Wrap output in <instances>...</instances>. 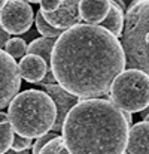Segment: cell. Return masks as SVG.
<instances>
[{"mask_svg":"<svg viewBox=\"0 0 149 154\" xmlns=\"http://www.w3.org/2000/svg\"><path fill=\"white\" fill-rule=\"evenodd\" d=\"M33 147V142L30 138H25V136H21L18 133L13 135V141H12V145L10 148L16 150V151H24V150H30Z\"/></svg>","mask_w":149,"mask_h":154,"instance_id":"obj_20","label":"cell"},{"mask_svg":"<svg viewBox=\"0 0 149 154\" xmlns=\"http://www.w3.org/2000/svg\"><path fill=\"white\" fill-rule=\"evenodd\" d=\"M36 85H40L43 91H46L52 97V100L57 106V120L54 123V127L52 130L57 132V133H61V129H63V123L66 120V115L69 114V111L79 102L81 99L75 94H70L69 91H66L58 82L55 84H40V82H36Z\"/></svg>","mask_w":149,"mask_h":154,"instance_id":"obj_8","label":"cell"},{"mask_svg":"<svg viewBox=\"0 0 149 154\" xmlns=\"http://www.w3.org/2000/svg\"><path fill=\"white\" fill-rule=\"evenodd\" d=\"M130 124L110 99L79 100L66 115L61 136L70 154H124Z\"/></svg>","mask_w":149,"mask_h":154,"instance_id":"obj_2","label":"cell"},{"mask_svg":"<svg viewBox=\"0 0 149 154\" xmlns=\"http://www.w3.org/2000/svg\"><path fill=\"white\" fill-rule=\"evenodd\" d=\"M3 154H30L28 153V150H24V151H16V150H13V148H9L6 153Z\"/></svg>","mask_w":149,"mask_h":154,"instance_id":"obj_26","label":"cell"},{"mask_svg":"<svg viewBox=\"0 0 149 154\" xmlns=\"http://www.w3.org/2000/svg\"><path fill=\"white\" fill-rule=\"evenodd\" d=\"M25 2H30V3H39L40 0H25Z\"/></svg>","mask_w":149,"mask_h":154,"instance_id":"obj_29","label":"cell"},{"mask_svg":"<svg viewBox=\"0 0 149 154\" xmlns=\"http://www.w3.org/2000/svg\"><path fill=\"white\" fill-rule=\"evenodd\" d=\"M34 23H36V29H37V32H39L43 38H54V39H58V38L61 36V33L64 32V30H61V29H57V27L51 26L49 23L43 18L42 11H39V12L36 14V20H34Z\"/></svg>","mask_w":149,"mask_h":154,"instance_id":"obj_16","label":"cell"},{"mask_svg":"<svg viewBox=\"0 0 149 154\" xmlns=\"http://www.w3.org/2000/svg\"><path fill=\"white\" fill-rule=\"evenodd\" d=\"M113 2H115V3H116V5H118V6H119V8L124 11V12H127V8H128V5H127L125 2H122V0H113Z\"/></svg>","mask_w":149,"mask_h":154,"instance_id":"obj_25","label":"cell"},{"mask_svg":"<svg viewBox=\"0 0 149 154\" xmlns=\"http://www.w3.org/2000/svg\"><path fill=\"white\" fill-rule=\"evenodd\" d=\"M145 120H146V121H149V114L146 115V118H145Z\"/></svg>","mask_w":149,"mask_h":154,"instance_id":"obj_30","label":"cell"},{"mask_svg":"<svg viewBox=\"0 0 149 154\" xmlns=\"http://www.w3.org/2000/svg\"><path fill=\"white\" fill-rule=\"evenodd\" d=\"M39 154H70L63 136H55L54 139H51L49 142L39 151Z\"/></svg>","mask_w":149,"mask_h":154,"instance_id":"obj_18","label":"cell"},{"mask_svg":"<svg viewBox=\"0 0 149 154\" xmlns=\"http://www.w3.org/2000/svg\"><path fill=\"white\" fill-rule=\"evenodd\" d=\"M109 94L119 109L142 112L149 105V76L139 69H125L115 78Z\"/></svg>","mask_w":149,"mask_h":154,"instance_id":"obj_5","label":"cell"},{"mask_svg":"<svg viewBox=\"0 0 149 154\" xmlns=\"http://www.w3.org/2000/svg\"><path fill=\"white\" fill-rule=\"evenodd\" d=\"M18 69L22 79H25L27 82L36 84L43 79V76L46 75V72L51 67H48V64L45 63L42 57L36 54H25L18 63Z\"/></svg>","mask_w":149,"mask_h":154,"instance_id":"obj_10","label":"cell"},{"mask_svg":"<svg viewBox=\"0 0 149 154\" xmlns=\"http://www.w3.org/2000/svg\"><path fill=\"white\" fill-rule=\"evenodd\" d=\"M127 154H149V121L143 120L130 127Z\"/></svg>","mask_w":149,"mask_h":154,"instance_id":"obj_11","label":"cell"},{"mask_svg":"<svg viewBox=\"0 0 149 154\" xmlns=\"http://www.w3.org/2000/svg\"><path fill=\"white\" fill-rule=\"evenodd\" d=\"M39 82H40V84H55V82H57V79H55L54 73H52V69H49V70L46 72V75L43 76V79L39 81Z\"/></svg>","mask_w":149,"mask_h":154,"instance_id":"obj_22","label":"cell"},{"mask_svg":"<svg viewBox=\"0 0 149 154\" xmlns=\"http://www.w3.org/2000/svg\"><path fill=\"white\" fill-rule=\"evenodd\" d=\"M121 45L125 67L143 70L149 76V0H133L128 5Z\"/></svg>","mask_w":149,"mask_h":154,"instance_id":"obj_4","label":"cell"},{"mask_svg":"<svg viewBox=\"0 0 149 154\" xmlns=\"http://www.w3.org/2000/svg\"><path fill=\"white\" fill-rule=\"evenodd\" d=\"M27 47L28 45L25 44V41L22 38H10L6 42L3 50L13 58H22L27 54Z\"/></svg>","mask_w":149,"mask_h":154,"instance_id":"obj_17","label":"cell"},{"mask_svg":"<svg viewBox=\"0 0 149 154\" xmlns=\"http://www.w3.org/2000/svg\"><path fill=\"white\" fill-rule=\"evenodd\" d=\"M21 88V75L13 57L0 48V109L12 102Z\"/></svg>","mask_w":149,"mask_h":154,"instance_id":"obj_7","label":"cell"},{"mask_svg":"<svg viewBox=\"0 0 149 154\" xmlns=\"http://www.w3.org/2000/svg\"><path fill=\"white\" fill-rule=\"evenodd\" d=\"M13 129H12V124L9 121V117L7 114L4 112H0V154L6 153L10 145H12V141H13Z\"/></svg>","mask_w":149,"mask_h":154,"instance_id":"obj_15","label":"cell"},{"mask_svg":"<svg viewBox=\"0 0 149 154\" xmlns=\"http://www.w3.org/2000/svg\"><path fill=\"white\" fill-rule=\"evenodd\" d=\"M6 2H7V0H0V11H1V8L6 5Z\"/></svg>","mask_w":149,"mask_h":154,"instance_id":"obj_28","label":"cell"},{"mask_svg":"<svg viewBox=\"0 0 149 154\" xmlns=\"http://www.w3.org/2000/svg\"><path fill=\"white\" fill-rule=\"evenodd\" d=\"M54 38H36L34 41H31L27 47V54H36L39 57H42L45 60V63L51 67V54L55 45Z\"/></svg>","mask_w":149,"mask_h":154,"instance_id":"obj_14","label":"cell"},{"mask_svg":"<svg viewBox=\"0 0 149 154\" xmlns=\"http://www.w3.org/2000/svg\"><path fill=\"white\" fill-rule=\"evenodd\" d=\"M110 11V0H81L79 14L88 24H100Z\"/></svg>","mask_w":149,"mask_h":154,"instance_id":"obj_12","label":"cell"},{"mask_svg":"<svg viewBox=\"0 0 149 154\" xmlns=\"http://www.w3.org/2000/svg\"><path fill=\"white\" fill-rule=\"evenodd\" d=\"M79 2L81 0H61V5L54 12H43V18L51 26L67 30L82 21V17L79 14Z\"/></svg>","mask_w":149,"mask_h":154,"instance_id":"obj_9","label":"cell"},{"mask_svg":"<svg viewBox=\"0 0 149 154\" xmlns=\"http://www.w3.org/2000/svg\"><path fill=\"white\" fill-rule=\"evenodd\" d=\"M149 114V105H148V108H146V109H143V111H142V112H140V117H142V118H143V120H145V118H146V115H148Z\"/></svg>","mask_w":149,"mask_h":154,"instance_id":"obj_27","label":"cell"},{"mask_svg":"<svg viewBox=\"0 0 149 154\" xmlns=\"http://www.w3.org/2000/svg\"><path fill=\"white\" fill-rule=\"evenodd\" d=\"M7 117L15 133L34 139L52 130L57 120V106L43 90H25L9 103Z\"/></svg>","mask_w":149,"mask_h":154,"instance_id":"obj_3","label":"cell"},{"mask_svg":"<svg viewBox=\"0 0 149 154\" xmlns=\"http://www.w3.org/2000/svg\"><path fill=\"white\" fill-rule=\"evenodd\" d=\"M55 136H58V133L57 132H54V130H49L48 133H45V135H42V136H39L37 139H36V142L33 144V147H31V154H39V151L49 142L51 139H54Z\"/></svg>","mask_w":149,"mask_h":154,"instance_id":"obj_19","label":"cell"},{"mask_svg":"<svg viewBox=\"0 0 149 154\" xmlns=\"http://www.w3.org/2000/svg\"><path fill=\"white\" fill-rule=\"evenodd\" d=\"M124 20H125V12L113 0H110V11H109L107 17L100 23L99 26H101L106 30H109L113 36L121 38L122 30H124Z\"/></svg>","mask_w":149,"mask_h":154,"instance_id":"obj_13","label":"cell"},{"mask_svg":"<svg viewBox=\"0 0 149 154\" xmlns=\"http://www.w3.org/2000/svg\"><path fill=\"white\" fill-rule=\"evenodd\" d=\"M40 11L43 12H54L60 8L61 0H40Z\"/></svg>","mask_w":149,"mask_h":154,"instance_id":"obj_21","label":"cell"},{"mask_svg":"<svg viewBox=\"0 0 149 154\" xmlns=\"http://www.w3.org/2000/svg\"><path fill=\"white\" fill-rule=\"evenodd\" d=\"M7 41H9V33H6V32L1 29V26H0V48H1V50L4 48V45H6Z\"/></svg>","mask_w":149,"mask_h":154,"instance_id":"obj_23","label":"cell"},{"mask_svg":"<svg viewBox=\"0 0 149 154\" xmlns=\"http://www.w3.org/2000/svg\"><path fill=\"white\" fill-rule=\"evenodd\" d=\"M122 114H124V117H125V120H127V123L131 126L133 124V112H130V111H122Z\"/></svg>","mask_w":149,"mask_h":154,"instance_id":"obj_24","label":"cell"},{"mask_svg":"<svg viewBox=\"0 0 149 154\" xmlns=\"http://www.w3.org/2000/svg\"><path fill=\"white\" fill-rule=\"evenodd\" d=\"M125 66L121 41L99 24L79 23L64 30L51 54L57 82L81 100L107 96Z\"/></svg>","mask_w":149,"mask_h":154,"instance_id":"obj_1","label":"cell"},{"mask_svg":"<svg viewBox=\"0 0 149 154\" xmlns=\"http://www.w3.org/2000/svg\"><path fill=\"white\" fill-rule=\"evenodd\" d=\"M34 20L33 8L25 0H7L0 11V26L9 35H24Z\"/></svg>","mask_w":149,"mask_h":154,"instance_id":"obj_6","label":"cell"}]
</instances>
